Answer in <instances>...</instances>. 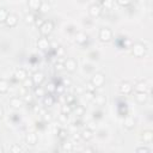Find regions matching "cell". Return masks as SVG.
<instances>
[{"mask_svg": "<svg viewBox=\"0 0 153 153\" xmlns=\"http://www.w3.org/2000/svg\"><path fill=\"white\" fill-rule=\"evenodd\" d=\"M84 152H94V148H90V147H87V148L84 149Z\"/></svg>", "mask_w": 153, "mask_h": 153, "instance_id": "49", "label": "cell"}, {"mask_svg": "<svg viewBox=\"0 0 153 153\" xmlns=\"http://www.w3.org/2000/svg\"><path fill=\"white\" fill-rule=\"evenodd\" d=\"M99 38H100L102 42H109V41L112 38V32H111V30L108 29V27L100 29V31H99Z\"/></svg>", "mask_w": 153, "mask_h": 153, "instance_id": "3", "label": "cell"}, {"mask_svg": "<svg viewBox=\"0 0 153 153\" xmlns=\"http://www.w3.org/2000/svg\"><path fill=\"white\" fill-rule=\"evenodd\" d=\"M85 98L88 99V100H92L94 98V92H91V91H86L85 92Z\"/></svg>", "mask_w": 153, "mask_h": 153, "instance_id": "35", "label": "cell"}, {"mask_svg": "<svg viewBox=\"0 0 153 153\" xmlns=\"http://www.w3.org/2000/svg\"><path fill=\"white\" fill-rule=\"evenodd\" d=\"M37 45H38L39 49L45 50V49H48V48L50 47V43H49V41H48L45 37H41V38L37 41Z\"/></svg>", "mask_w": 153, "mask_h": 153, "instance_id": "12", "label": "cell"}, {"mask_svg": "<svg viewBox=\"0 0 153 153\" xmlns=\"http://www.w3.org/2000/svg\"><path fill=\"white\" fill-rule=\"evenodd\" d=\"M54 97L53 96H44V98H43V104H44V106L45 108H49V106H51L53 104H54Z\"/></svg>", "mask_w": 153, "mask_h": 153, "instance_id": "22", "label": "cell"}, {"mask_svg": "<svg viewBox=\"0 0 153 153\" xmlns=\"http://www.w3.org/2000/svg\"><path fill=\"white\" fill-rule=\"evenodd\" d=\"M131 91H133V86H131L130 82L123 81V82L120 85V92H121L122 94H129V93H131Z\"/></svg>", "mask_w": 153, "mask_h": 153, "instance_id": "8", "label": "cell"}, {"mask_svg": "<svg viewBox=\"0 0 153 153\" xmlns=\"http://www.w3.org/2000/svg\"><path fill=\"white\" fill-rule=\"evenodd\" d=\"M63 90H65V86H63V85H61V86H57L55 91H57V93H60V94H61V93L63 92Z\"/></svg>", "mask_w": 153, "mask_h": 153, "instance_id": "47", "label": "cell"}, {"mask_svg": "<svg viewBox=\"0 0 153 153\" xmlns=\"http://www.w3.org/2000/svg\"><path fill=\"white\" fill-rule=\"evenodd\" d=\"M49 10H50V5L48 4V2H41V6H39V8H38V11L41 12V13H48L49 12Z\"/></svg>", "mask_w": 153, "mask_h": 153, "instance_id": "24", "label": "cell"}, {"mask_svg": "<svg viewBox=\"0 0 153 153\" xmlns=\"http://www.w3.org/2000/svg\"><path fill=\"white\" fill-rule=\"evenodd\" d=\"M56 54H57V56H62V55L65 54V49H63L62 47H59V48L56 49Z\"/></svg>", "mask_w": 153, "mask_h": 153, "instance_id": "43", "label": "cell"}, {"mask_svg": "<svg viewBox=\"0 0 153 153\" xmlns=\"http://www.w3.org/2000/svg\"><path fill=\"white\" fill-rule=\"evenodd\" d=\"M61 148H62L63 152H72L73 151V143L71 141H65L61 145Z\"/></svg>", "mask_w": 153, "mask_h": 153, "instance_id": "23", "label": "cell"}, {"mask_svg": "<svg viewBox=\"0 0 153 153\" xmlns=\"http://www.w3.org/2000/svg\"><path fill=\"white\" fill-rule=\"evenodd\" d=\"M35 94H36L37 97H44V96H45V91H44V88H43L42 86L37 85V87L35 88Z\"/></svg>", "mask_w": 153, "mask_h": 153, "instance_id": "26", "label": "cell"}, {"mask_svg": "<svg viewBox=\"0 0 153 153\" xmlns=\"http://www.w3.org/2000/svg\"><path fill=\"white\" fill-rule=\"evenodd\" d=\"M80 135H81V139H84L85 141H88V140H91V139L93 137V131H92L90 128H85V129L80 133Z\"/></svg>", "mask_w": 153, "mask_h": 153, "instance_id": "15", "label": "cell"}, {"mask_svg": "<svg viewBox=\"0 0 153 153\" xmlns=\"http://www.w3.org/2000/svg\"><path fill=\"white\" fill-rule=\"evenodd\" d=\"M55 68H56V71H63L65 69V65L62 63V62H57L56 65H55Z\"/></svg>", "mask_w": 153, "mask_h": 153, "instance_id": "40", "label": "cell"}, {"mask_svg": "<svg viewBox=\"0 0 153 153\" xmlns=\"http://www.w3.org/2000/svg\"><path fill=\"white\" fill-rule=\"evenodd\" d=\"M2 115H4V110H2V108L0 106V120H1V117H2Z\"/></svg>", "mask_w": 153, "mask_h": 153, "instance_id": "50", "label": "cell"}, {"mask_svg": "<svg viewBox=\"0 0 153 153\" xmlns=\"http://www.w3.org/2000/svg\"><path fill=\"white\" fill-rule=\"evenodd\" d=\"M134 1H137V0H134Z\"/></svg>", "mask_w": 153, "mask_h": 153, "instance_id": "52", "label": "cell"}, {"mask_svg": "<svg viewBox=\"0 0 153 153\" xmlns=\"http://www.w3.org/2000/svg\"><path fill=\"white\" fill-rule=\"evenodd\" d=\"M57 135H59V137H61V139H65V137L67 136V131H66L65 129H60V130L57 131Z\"/></svg>", "mask_w": 153, "mask_h": 153, "instance_id": "39", "label": "cell"}, {"mask_svg": "<svg viewBox=\"0 0 153 153\" xmlns=\"http://www.w3.org/2000/svg\"><path fill=\"white\" fill-rule=\"evenodd\" d=\"M17 23H18V17H17L16 14H13V13H8V16H7L6 20H5L6 26H8V27H14V26L17 25Z\"/></svg>", "mask_w": 153, "mask_h": 153, "instance_id": "6", "label": "cell"}, {"mask_svg": "<svg viewBox=\"0 0 153 153\" xmlns=\"http://www.w3.org/2000/svg\"><path fill=\"white\" fill-rule=\"evenodd\" d=\"M104 81H105V78H104V75H103L102 73H96V74L92 76V79H91V82H92L96 87L102 86V85L104 84Z\"/></svg>", "mask_w": 153, "mask_h": 153, "instance_id": "5", "label": "cell"}, {"mask_svg": "<svg viewBox=\"0 0 153 153\" xmlns=\"http://www.w3.org/2000/svg\"><path fill=\"white\" fill-rule=\"evenodd\" d=\"M135 99H136L137 103L143 104V103L147 102V99H148V94H147V92H136V94H135Z\"/></svg>", "mask_w": 153, "mask_h": 153, "instance_id": "11", "label": "cell"}, {"mask_svg": "<svg viewBox=\"0 0 153 153\" xmlns=\"http://www.w3.org/2000/svg\"><path fill=\"white\" fill-rule=\"evenodd\" d=\"M84 114V108L82 106H76L75 108V115L76 116H81Z\"/></svg>", "mask_w": 153, "mask_h": 153, "instance_id": "38", "label": "cell"}, {"mask_svg": "<svg viewBox=\"0 0 153 153\" xmlns=\"http://www.w3.org/2000/svg\"><path fill=\"white\" fill-rule=\"evenodd\" d=\"M26 76H27V73H26V71L23 69V68H19V69H17V71L14 72V78H16V80H18V81H24V80L26 79Z\"/></svg>", "mask_w": 153, "mask_h": 153, "instance_id": "10", "label": "cell"}, {"mask_svg": "<svg viewBox=\"0 0 153 153\" xmlns=\"http://www.w3.org/2000/svg\"><path fill=\"white\" fill-rule=\"evenodd\" d=\"M31 80H32V82L35 85H41L43 82V80H44V74L42 72H35L32 74V76H31Z\"/></svg>", "mask_w": 153, "mask_h": 153, "instance_id": "9", "label": "cell"}, {"mask_svg": "<svg viewBox=\"0 0 153 153\" xmlns=\"http://www.w3.org/2000/svg\"><path fill=\"white\" fill-rule=\"evenodd\" d=\"M152 139H153V133H152L151 130H146V131H143L142 135H141V140H142L143 142H151Z\"/></svg>", "mask_w": 153, "mask_h": 153, "instance_id": "18", "label": "cell"}, {"mask_svg": "<svg viewBox=\"0 0 153 153\" xmlns=\"http://www.w3.org/2000/svg\"><path fill=\"white\" fill-rule=\"evenodd\" d=\"M85 87H86V91H91V92H94V91H96V88H97V87H96L91 81H88V82L86 84V86H85Z\"/></svg>", "mask_w": 153, "mask_h": 153, "instance_id": "33", "label": "cell"}, {"mask_svg": "<svg viewBox=\"0 0 153 153\" xmlns=\"http://www.w3.org/2000/svg\"><path fill=\"white\" fill-rule=\"evenodd\" d=\"M92 100H94L97 104H99V105H102L103 103H105V98L103 97V96H94V98L92 99Z\"/></svg>", "mask_w": 153, "mask_h": 153, "instance_id": "31", "label": "cell"}, {"mask_svg": "<svg viewBox=\"0 0 153 153\" xmlns=\"http://www.w3.org/2000/svg\"><path fill=\"white\" fill-rule=\"evenodd\" d=\"M136 152H143V153H148V152H151V149L149 148H147V147H137L136 148Z\"/></svg>", "mask_w": 153, "mask_h": 153, "instance_id": "41", "label": "cell"}, {"mask_svg": "<svg viewBox=\"0 0 153 153\" xmlns=\"http://www.w3.org/2000/svg\"><path fill=\"white\" fill-rule=\"evenodd\" d=\"M8 87H10L8 81L5 79H0V93H6L8 91Z\"/></svg>", "mask_w": 153, "mask_h": 153, "instance_id": "20", "label": "cell"}, {"mask_svg": "<svg viewBox=\"0 0 153 153\" xmlns=\"http://www.w3.org/2000/svg\"><path fill=\"white\" fill-rule=\"evenodd\" d=\"M22 104H23V100H22L19 97H13V98H11V100H10V105H11L13 109H19V108L22 106Z\"/></svg>", "mask_w": 153, "mask_h": 153, "instance_id": "16", "label": "cell"}, {"mask_svg": "<svg viewBox=\"0 0 153 153\" xmlns=\"http://www.w3.org/2000/svg\"><path fill=\"white\" fill-rule=\"evenodd\" d=\"M54 29V24L50 20H44L43 24L39 26V32L42 36H49Z\"/></svg>", "mask_w": 153, "mask_h": 153, "instance_id": "1", "label": "cell"}, {"mask_svg": "<svg viewBox=\"0 0 153 153\" xmlns=\"http://www.w3.org/2000/svg\"><path fill=\"white\" fill-rule=\"evenodd\" d=\"M10 149H11V152H13V153H19V152L22 151V149H20V147H19L18 145H12Z\"/></svg>", "mask_w": 153, "mask_h": 153, "instance_id": "36", "label": "cell"}, {"mask_svg": "<svg viewBox=\"0 0 153 153\" xmlns=\"http://www.w3.org/2000/svg\"><path fill=\"white\" fill-rule=\"evenodd\" d=\"M2 151H4V149H2V147H1V146H0V153H1V152H2Z\"/></svg>", "mask_w": 153, "mask_h": 153, "instance_id": "51", "label": "cell"}, {"mask_svg": "<svg viewBox=\"0 0 153 153\" xmlns=\"http://www.w3.org/2000/svg\"><path fill=\"white\" fill-rule=\"evenodd\" d=\"M116 1H117V4L120 6H128L131 0H116Z\"/></svg>", "mask_w": 153, "mask_h": 153, "instance_id": "37", "label": "cell"}, {"mask_svg": "<svg viewBox=\"0 0 153 153\" xmlns=\"http://www.w3.org/2000/svg\"><path fill=\"white\" fill-rule=\"evenodd\" d=\"M33 82H32V80H27V78L24 80V87L25 88H27V87H31V85H32Z\"/></svg>", "mask_w": 153, "mask_h": 153, "instance_id": "42", "label": "cell"}, {"mask_svg": "<svg viewBox=\"0 0 153 153\" xmlns=\"http://www.w3.org/2000/svg\"><path fill=\"white\" fill-rule=\"evenodd\" d=\"M72 111V106L69 105V104H63L62 105V108H61V112H62V115H68L69 112Z\"/></svg>", "mask_w": 153, "mask_h": 153, "instance_id": "27", "label": "cell"}, {"mask_svg": "<svg viewBox=\"0 0 153 153\" xmlns=\"http://www.w3.org/2000/svg\"><path fill=\"white\" fill-rule=\"evenodd\" d=\"M65 100H66V103H67V104L72 105V104L74 103L75 98H74V96H73V94H67V96H65Z\"/></svg>", "mask_w": 153, "mask_h": 153, "instance_id": "30", "label": "cell"}, {"mask_svg": "<svg viewBox=\"0 0 153 153\" xmlns=\"http://www.w3.org/2000/svg\"><path fill=\"white\" fill-rule=\"evenodd\" d=\"M35 19H36V17L32 14V13H27V14H25V17H24V22L26 23V24H33L35 23Z\"/></svg>", "mask_w": 153, "mask_h": 153, "instance_id": "25", "label": "cell"}, {"mask_svg": "<svg viewBox=\"0 0 153 153\" xmlns=\"http://www.w3.org/2000/svg\"><path fill=\"white\" fill-rule=\"evenodd\" d=\"M124 127L127 129H133L135 127V120H134L133 116H130V115L126 116V118H124Z\"/></svg>", "mask_w": 153, "mask_h": 153, "instance_id": "13", "label": "cell"}, {"mask_svg": "<svg viewBox=\"0 0 153 153\" xmlns=\"http://www.w3.org/2000/svg\"><path fill=\"white\" fill-rule=\"evenodd\" d=\"M69 85H71V79L65 78V79H63V86L66 87V86H69Z\"/></svg>", "mask_w": 153, "mask_h": 153, "instance_id": "46", "label": "cell"}, {"mask_svg": "<svg viewBox=\"0 0 153 153\" xmlns=\"http://www.w3.org/2000/svg\"><path fill=\"white\" fill-rule=\"evenodd\" d=\"M100 12H102V10H100V7H99L97 4H93V5H91V6L88 7V14H90L92 18L99 17V16H100Z\"/></svg>", "mask_w": 153, "mask_h": 153, "instance_id": "7", "label": "cell"}, {"mask_svg": "<svg viewBox=\"0 0 153 153\" xmlns=\"http://www.w3.org/2000/svg\"><path fill=\"white\" fill-rule=\"evenodd\" d=\"M29 7L33 11H38L39 6H41V0H29Z\"/></svg>", "mask_w": 153, "mask_h": 153, "instance_id": "21", "label": "cell"}, {"mask_svg": "<svg viewBox=\"0 0 153 153\" xmlns=\"http://www.w3.org/2000/svg\"><path fill=\"white\" fill-rule=\"evenodd\" d=\"M42 117H43V121H44V122H50V121L53 120V115H51L50 112H44V114L42 115Z\"/></svg>", "mask_w": 153, "mask_h": 153, "instance_id": "32", "label": "cell"}, {"mask_svg": "<svg viewBox=\"0 0 153 153\" xmlns=\"http://www.w3.org/2000/svg\"><path fill=\"white\" fill-rule=\"evenodd\" d=\"M25 141H26L27 145L33 146V145H36V142H37V135H36L35 133H27L26 136H25Z\"/></svg>", "mask_w": 153, "mask_h": 153, "instance_id": "14", "label": "cell"}, {"mask_svg": "<svg viewBox=\"0 0 153 153\" xmlns=\"http://www.w3.org/2000/svg\"><path fill=\"white\" fill-rule=\"evenodd\" d=\"M43 22H44V20H42V18H36V19H35V23H36L37 26H41V25L43 24Z\"/></svg>", "mask_w": 153, "mask_h": 153, "instance_id": "45", "label": "cell"}, {"mask_svg": "<svg viewBox=\"0 0 153 153\" xmlns=\"http://www.w3.org/2000/svg\"><path fill=\"white\" fill-rule=\"evenodd\" d=\"M80 139H81L80 133H76V134H74V135H73V140H74V141H79Z\"/></svg>", "mask_w": 153, "mask_h": 153, "instance_id": "48", "label": "cell"}, {"mask_svg": "<svg viewBox=\"0 0 153 153\" xmlns=\"http://www.w3.org/2000/svg\"><path fill=\"white\" fill-rule=\"evenodd\" d=\"M63 65H65V69L69 73H74L76 71V67H78V62L74 59H67Z\"/></svg>", "mask_w": 153, "mask_h": 153, "instance_id": "4", "label": "cell"}, {"mask_svg": "<svg viewBox=\"0 0 153 153\" xmlns=\"http://www.w3.org/2000/svg\"><path fill=\"white\" fill-rule=\"evenodd\" d=\"M147 88H148V86L145 81H139L135 85V91L136 92H147Z\"/></svg>", "mask_w": 153, "mask_h": 153, "instance_id": "17", "label": "cell"}, {"mask_svg": "<svg viewBox=\"0 0 153 153\" xmlns=\"http://www.w3.org/2000/svg\"><path fill=\"white\" fill-rule=\"evenodd\" d=\"M7 16H8V12L5 8H0V23L5 22L6 18H7Z\"/></svg>", "mask_w": 153, "mask_h": 153, "instance_id": "29", "label": "cell"}, {"mask_svg": "<svg viewBox=\"0 0 153 153\" xmlns=\"http://www.w3.org/2000/svg\"><path fill=\"white\" fill-rule=\"evenodd\" d=\"M112 0H102V6L105 10H111L112 8Z\"/></svg>", "mask_w": 153, "mask_h": 153, "instance_id": "28", "label": "cell"}, {"mask_svg": "<svg viewBox=\"0 0 153 153\" xmlns=\"http://www.w3.org/2000/svg\"><path fill=\"white\" fill-rule=\"evenodd\" d=\"M131 54L135 56V57H141L146 54V45L142 44V43H135L133 47H131Z\"/></svg>", "mask_w": 153, "mask_h": 153, "instance_id": "2", "label": "cell"}, {"mask_svg": "<svg viewBox=\"0 0 153 153\" xmlns=\"http://www.w3.org/2000/svg\"><path fill=\"white\" fill-rule=\"evenodd\" d=\"M75 41H76V43H79V44H84V43L87 41V35L84 33V32H78L76 36H75Z\"/></svg>", "mask_w": 153, "mask_h": 153, "instance_id": "19", "label": "cell"}, {"mask_svg": "<svg viewBox=\"0 0 153 153\" xmlns=\"http://www.w3.org/2000/svg\"><path fill=\"white\" fill-rule=\"evenodd\" d=\"M56 90V86L53 84V82H49L48 85H47V91L49 92V93H51V92H54Z\"/></svg>", "mask_w": 153, "mask_h": 153, "instance_id": "34", "label": "cell"}, {"mask_svg": "<svg viewBox=\"0 0 153 153\" xmlns=\"http://www.w3.org/2000/svg\"><path fill=\"white\" fill-rule=\"evenodd\" d=\"M24 100H25L26 103H30V102L32 100V97H31L30 94H27V93H26V94H24Z\"/></svg>", "mask_w": 153, "mask_h": 153, "instance_id": "44", "label": "cell"}]
</instances>
